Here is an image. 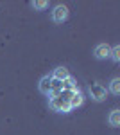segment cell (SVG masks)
Wrapping results in <instances>:
<instances>
[{
	"instance_id": "obj_1",
	"label": "cell",
	"mask_w": 120,
	"mask_h": 135,
	"mask_svg": "<svg viewBox=\"0 0 120 135\" xmlns=\"http://www.w3.org/2000/svg\"><path fill=\"white\" fill-rule=\"evenodd\" d=\"M70 94L72 92H65V90H61V94L49 95V106L54 110V112H58V114H68V112L72 110L70 103H68Z\"/></svg>"
},
{
	"instance_id": "obj_2",
	"label": "cell",
	"mask_w": 120,
	"mask_h": 135,
	"mask_svg": "<svg viewBox=\"0 0 120 135\" xmlns=\"http://www.w3.org/2000/svg\"><path fill=\"white\" fill-rule=\"evenodd\" d=\"M88 95L91 97V101H95V103H102V101H106V95H108V90L102 86L100 83H91L88 85Z\"/></svg>"
},
{
	"instance_id": "obj_3",
	"label": "cell",
	"mask_w": 120,
	"mask_h": 135,
	"mask_svg": "<svg viewBox=\"0 0 120 135\" xmlns=\"http://www.w3.org/2000/svg\"><path fill=\"white\" fill-rule=\"evenodd\" d=\"M68 15H70L68 7L65 4H58V6H54V9L50 13V18L54 23H63V22L68 20Z\"/></svg>"
},
{
	"instance_id": "obj_4",
	"label": "cell",
	"mask_w": 120,
	"mask_h": 135,
	"mask_svg": "<svg viewBox=\"0 0 120 135\" xmlns=\"http://www.w3.org/2000/svg\"><path fill=\"white\" fill-rule=\"evenodd\" d=\"M109 51H111V47L108 43H99L93 49V58L95 60H108L109 58Z\"/></svg>"
},
{
	"instance_id": "obj_5",
	"label": "cell",
	"mask_w": 120,
	"mask_h": 135,
	"mask_svg": "<svg viewBox=\"0 0 120 135\" xmlns=\"http://www.w3.org/2000/svg\"><path fill=\"white\" fill-rule=\"evenodd\" d=\"M68 103H70V108H72V110H74V108L82 106V103H84V95H82V92H81V88H77V90H74V92L70 94Z\"/></svg>"
},
{
	"instance_id": "obj_6",
	"label": "cell",
	"mask_w": 120,
	"mask_h": 135,
	"mask_svg": "<svg viewBox=\"0 0 120 135\" xmlns=\"http://www.w3.org/2000/svg\"><path fill=\"white\" fill-rule=\"evenodd\" d=\"M50 78L52 79H56V81H65V79H68L70 78V72H68V69L66 67H56L54 69V72L50 74Z\"/></svg>"
},
{
	"instance_id": "obj_7",
	"label": "cell",
	"mask_w": 120,
	"mask_h": 135,
	"mask_svg": "<svg viewBox=\"0 0 120 135\" xmlns=\"http://www.w3.org/2000/svg\"><path fill=\"white\" fill-rule=\"evenodd\" d=\"M50 86H52V78H50V76H43L40 79V83H38V90H40L41 94H45V95H49Z\"/></svg>"
},
{
	"instance_id": "obj_8",
	"label": "cell",
	"mask_w": 120,
	"mask_h": 135,
	"mask_svg": "<svg viewBox=\"0 0 120 135\" xmlns=\"http://www.w3.org/2000/svg\"><path fill=\"white\" fill-rule=\"evenodd\" d=\"M108 123H109L111 128H118L120 126V110L118 108H115V110L109 112V115H108Z\"/></svg>"
},
{
	"instance_id": "obj_9",
	"label": "cell",
	"mask_w": 120,
	"mask_h": 135,
	"mask_svg": "<svg viewBox=\"0 0 120 135\" xmlns=\"http://www.w3.org/2000/svg\"><path fill=\"white\" fill-rule=\"evenodd\" d=\"M61 88H63L65 92H74V90H77L79 86H77V83H75V79L70 76L68 79H65V81L61 83Z\"/></svg>"
},
{
	"instance_id": "obj_10",
	"label": "cell",
	"mask_w": 120,
	"mask_h": 135,
	"mask_svg": "<svg viewBox=\"0 0 120 135\" xmlns=\"http://www.w3.org/2000/svg\"><path fill=\"white\" fill-rule=\"evenodd\" d=\"M108 92L113 94V95H120V78H113V79L109 81Z\"/></svg>"
},
{
	"instance_id": "obj_11",
	"label": "cell",
	"mask_w": 120,
	"mask_h": 135,
	"mask_svg": "<svg viewBox=\"0 0 120 135\" xmlns=\"http://www.w3.org/2000/svg\"><path fill=\"white\" fill-rule=\"evenodd\" d=\"M109 60H111L113 63H118V61H120V45L111 47V51H109Z\"/></svg>"
},
{
	"instance_id": "obj_12",
	"label": "cell",
	"mask_w": 120,
	"mask_h": 135,
	"mask_svg": "<svg viewBox=\"0 0 120 135\" xmlns=\"http://www.w3.org/2000/svg\"><path fill=\"white\" fill-rule=\"evenodd\" d=\"M30 6L36 11H43V9L49 7V2H47V0H34V2H30Z\"/></svg>"
}]
</instances>
